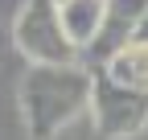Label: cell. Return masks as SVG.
Masks as SVG:
<instances>
[{
    "instance_id": "cell-5",
    "label": "cell",
    "mask_w": 148,
    "mask_h": 140,
    "mask_svg": "<svg viewBox=\"0 0 148 140\" xmlns=\"http://www.w3.org/2000/svg\"><path fill=\"white\" fill-rule=\"evenodd\" d=\"M62 12V25H66V37L78 45V54H86L95 45L99 29H103V16H107V0H62L58 4Z\"/></svg>"
},
{
    "instance_id": "cell-1",
    "label": "cell",
    "mask_w": 148,
    "mask_h": 140,
    "mask_svg": "<svg viewBox=\"0 0 148 140\" xmlns=\"http://www.w3.org/2000/svg\"><path fill=\"white\" fill-rule=\"evenodd\" d=\"M90 86H95V70L82 62L29 66V74L21 78V115L29 136L49 140L82 111H90Z\"/></svg>"
},
{
    "instance_id": "cell-6",
    "label": "cell",
    "mask_w": 148,
    "mask_h": 140,
    "mask_svg": "<svg viewBox=\"0 0 148 140\" xmlns=\"http://www.w3.org/2000/svg\"><path fill=\"white\" fill-rule=\"evenodd\" d=\"M107 74L123 82V86H136V91H148V41H127L123 49H115V54L107 58Z\"/></svg>"
},
{
    "instance_id": "cell-4",
    "label": "cell",
    "mask_w": 148,
    "mask_h": 140,
    "mask_svg": "<svg viewBox=\"0 0 148 140\" xmlns=\"http://www.w3.org/2000/svg\"><path fill=\"white\" fill-rule=\"evenodd\" d=\"M144 12H148V0H107L103 29H99L95 45L82 54V58H90V70H103L107 58L115 54V49H123L127 41L136 37V29H140V21H144Z\"/></svg>"
},
{
    "instance_id": "cell-7",
    "label": "cell",
    "mask_w": 148,
    "mask_h": 140,
    "mask_svg": "<svg viewBox=\"0 0 148 140\" xmlns=\"http://www.w3.org/2000/svg\"><path fill=\"white\" fill-rule=\"evenodd\" d=\"M136 41H148V12H144V21H140V29H136Z\"/></svg>"
},
{
    "instance_id": "cell-3",
    "label": "cell",
    "mask_w": 148,
    "mask_h": 140,
    "mask_svg": "<svg viewBox=\"0 0 148 140\" xmlns=\"http://www.w3.org/2000/svg\"><path fill=\"white\" fill-rule=\"evenodd\" d=\"M90 115H95V128L107 140H127L140 136L148 128V91L136 86H123L107 74L95 70V86H90Z\"/></svg>"
},
{
    "instance_id": "cell-8",
    "label": "cell",
    "mask_w": 148,
    "mask_h": 140,
    "mask_svg": "<svg viewBox=\"0 0 148 140\" xmlns=\"http://www.w3.org/2000/svg\"><path fill=\"white\" fill-rule=\"evenodd\" d=\"M58 4H62V0H58Z\"/></svg>"
},
{
    "instance_id": "cell-2",
    "label": "cell",
    "mask_w": 148,
    "mask_h": 140,
    "mask_svg": "<svg viewBox=\"0 0 148 140\" xmlns=\"http://www.w3.org/2000/svg\"><path fill=\"white\" fill-rule=\"evenodd\" d=\"M12 41L29 58V66H70L82 62L78 45L66 37L58 0H25L12 21Z\"/></svg>"
}]
</instances>
